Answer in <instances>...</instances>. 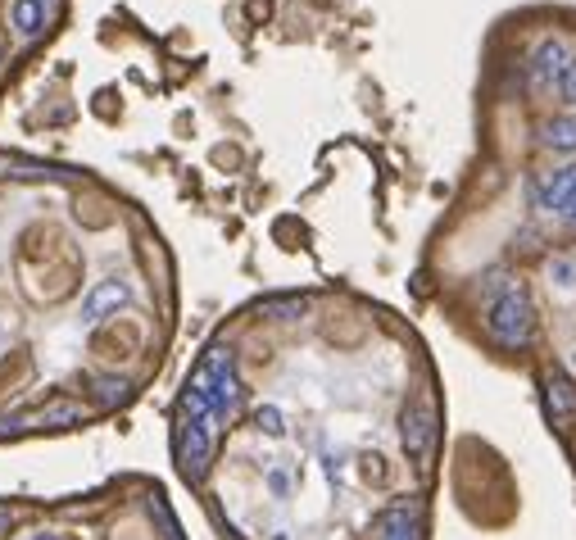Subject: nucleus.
Wrapping results in <instances>:
<instances>
[{
  "mask_svg": "<svg viewBox=\"0 0 576 540\" xmlns=\"http://www.w3.org/2000/svg\"><path fill=\"white\" fill-rule=\"evenodd\" d=\"M486 327L504 350H527L531 336H536V309H531V295L518 277L508 273H490L486 282Z\"/></svg>",
  "mask_w": 576,
  "mask_h": 540,
  "instance_id": "1",
  "label": "nucleus"
},
{
  "mask_svg": "<svg viewBox=\"0 0 576 540\" xmlns=\"http://www.w3.org/2000/svg\"><path fill=\"white\" fill-rule=\"evenodd\" d=\"M196 404H205L214 418H223V413H232L236 404H241V382H236V364H232V350H223V345H214V350L200 354V364L191 368V377H186V391Z\"/></svg>",
  "mask_w": 576,
  "mask_h": 540,
  "instance_id": "2",
  "label": "nucleus"
},
{
  "mask_svg": "<svg viewBox=\"0 0 576 540\" xmlns=\"http://www.w3.org/2000/svg\"><path fill=\"white\" fill-rule=\"evenodd\" d=\"M531 196H536V205L545 209V214L576 227V164L554 168L549 177H540L536 187H531Z\"/></svg>",
  "mask_w": 576,
  "mask_h": 540,
  "instance_id": "3",
  "label": "nucleus"
},
{
  "mask_svg": "<svg viewBox=\"0 0 576 540\" xmlns=\"http://www.w3.org/2000/svg\"><path fill=\"white\" fill-rule=\"evenodd\" d=\"M400 436H404V450H409L418 463H427L431 445H436V409H431V400H418L404 409Z\"/></svg>",
  "mask_w": 576,
  "mask_h": 540,
  "instance_id": "4",
  "label": "nucleus"
},
{
  "mask_svg": "<svg viewBox=\"0 0 576 540\" xmlns=\"http://www.w3.org/2000/svg\"><path fill=\"white\" fill-rule=\"evenodd\" d=\"M377 540H422V500H395L377 518Z\"/></svg>",
  "mask_w": 576,
  "mask_h": 540,
  "instance_id": "5",
  "label": "nucleus"
},
{
  "mask_svg": "<svg viewBox=\"0 0 576 540\" xmlns=\"http://www.w3.org/2000/svg\"><path fill=\"white\" fill-rule=\"evenodd\" d=\"M567 59H572V50H567L558 37H545L536 46V55H531V82H536V87H554Z\"/></svg>",
  "mask_w": 576,
  "mask_h": 540,
  "instance_id": "6",
  "label": "nucleus"
},
{
  "mask_svg": "<svg viewBox=\"0 0 576 540\" xmlns=\"http://www.w3.org/2000/svg\"><path fill=\"white\" fill-rule=\"evenodd\" d=\"M127 305V286L123 282H100L96 291L82 300V323H100V318H109V314H118V309Z\"/></svg>",
  "mask_w": 576,
  "mask_h": 540,
  "instance_id": "7",
  "label": "nucleus"
},
{
  "mask_svg": "<svg viewBox=\"0 0 576 540\" xmlns=\"http://www.w3.org/2000/svg\"><path fill=\"white\" fill-rule=\"evenodd\" d=\"M545 409H549V418H554V423H563L567 413L576 409V391H572V382H567L563 373H549L545 377Z\"/></svg>",
  "mask_w": 576,
  "mask_h": 540,
  "instance_id": "8",
  "label": "nucleus"
},
{
  "mask_svg": "<svg viewBox=\"0 0 576 540\" xmlns=\"http://www.w3.org/2000/svg\"><path fill=\"white\" fill-rule=\"evenodd\" d=\"M10 23L19 37H37L41 28H46V5L41 0H14L10 5Z\"/></svg>",
  "mask_w": 576,
  "mask_h": 540,
  "instance_id": "9",
  "label": "nucleus"
},
{
  "mask_svg": "<svg viewBox=\"0 0 576 540\" xmlns=\"http://www.w3.org/2000/svg\"><path fill=\"white\" fill-rule=\"evenodd\" d=\"M540 141H545L549 150H576V118L572 114L549 118L545 132H540Z\"/></svg>",
  "mask_w": 576,
  "mask_h": 540,
  "instance_id": "10",
  "label": "nucleus"
},
{
  "mask_svg": "<svg viewBox=\"0 0 576 540\" xmlns=\"http://www.w3.org/2000/svg\"><path fill=\"white\" fill-rule=\"evenodd\" d=\"M554 91H558V100H563V105H576V55L563 64V73H558Z\"/></svg>",
  "mask_w": 576,
  "mask_h": 540,
  "instance_id": "11",
  "label": "nucleus"
},
{
  "mask_svg": "<svg viewBox=\"0 0 576 540\" xmlns=\"http://www.w3.org/2000/svg\"><path fill=\"white\" fill-rule=\"evenodd\" d=\"M254 423H259V432H268V436H282V432H286V427H282V413H277L273 404L254 413Z\"/></svg>",
  "mask_w": 576,
  "mask_h": 540,
  "instance_id": "12",
  "label": "nucleus"
},
{
  "mask_svg": "<svg viewBox=\"0 0 576 540\" xmlns=\"http://www.w3.org/2000/svg\"><path fill=\"white\" fill-rule=\"evenodd\" d=\"M96 386H100V400H105V404L127 400V382H114V377H105V382H96Z\"/></svg>",
  "mask_w": 576,
  "mask_h": 540,
  "instance_id": "13",
  "label": "nucleus"
},
{
  "mask_svg": "<svg viewBox=\"0 0 576 540\" xmlns=\"http://www.w3.org/2000/svg\"><path fill=\"white\" fill-rule=\"evenodd\" d=\"M549 273H554L558 286H576V264H567V259H554V264H549Z\"/></svg>",
  "mask_w": 576,
  "mask_h": 540,
  "instance_id": "14",
  "label": "nucleus"
},
{
  "mask_svg": "<svg viewBox=\"0 0 576 540\" xmlns=\"http://www.w3.org/2000/svg\"><path fill=\"white\" fill-rule=\"evenodd\" d=\"M268 482H273V491H277V495H286V472H273Z\"/></svg>",
  "mask_w": 576,
  "mask_h": 540,
  "instance_id": "15",
  "label": "nucleus"
},
{
  "mask_svg": "<svg viewBox=\"0 0 576 540\" xmlns=\"http://www.w3.org/2000/svg\"><path fill=\"white\" fill-rule=\"evenodd\" d=\"M10 518H14V513L5 509V504H0V527H10Z\"/></svg>",
  "mask_w": 576,
  "mask_h": 540,
  "instance_id": "16",
  "label": "nucleus"
},
{
  "mask_svg": "<svg viewBox=\"0 0 576 540\" xmlns=\"http://www.w3.org/2000/svg\"><path fill=\"white\" fill-rule=\"evenodd\" d=\"M5 168H10V159H0V173H5Z\"/></svg>",
  "mask_w": 576,
  "mask_h": 540,
  "instance_id": "17",
  "label": "nucleus"
}]
</instances>
